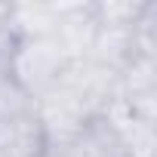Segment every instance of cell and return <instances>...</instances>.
Wrapping results in <instances>:
<instances>
[{
	"label": "cell",
	"instance_id": "1",
	"mask_svg": "<svg viewBox=\"0 0 157 157\" xmlns=\"http://www.w3.org/2000/svg\"><path fill=\"white\" fill-rule=\"evenodd\" d=\"M68 62H74V59H68L52 37H28V40H19V46L6 65V74L19 83V90L31 102H37L40 96L56 90Z\"/></svg>",
	"mask_w": 157,
	"mask_h": 157
},
{
	"label": "cell",
	"instance_id": "2",
	"mask_svg": "<svg viewBox=\"0 0 157 157\" xmlns=\"http://www.w3.org/2000/svg\"><path fill=\"white\" fill-rule=\"evenodd\" d=\"M62 154L65 157H132V148L108 114H96L62 148Z\"/></svg>",
	"mask_w": 157,
	"mask_h": 157
},
{
	"label": "cell",
	"instance_id": "3",
	"mask_svg": "<svg viewBox=\"0 0 157 157\" xmlns=\"http://www.w3.org/2000/svg\"><path fill=\"white\" fill-rule=\"evenodd\" d=\"M31 108H34V102L19 90V83L6 71H0V126L22 117V114H28Z\"/></svg>",
	"mask_w": 157,
	"mask_h": 157
},
{
	"label": "cell",
	"instance_id": "4",
	"mask_svg": "<svg viewBox=\"0 0 157 157\" xmlns=\"http://www.w3.org/2000/svg\"><path fill=\"white\" fill-rule=\"evenodd\" d=\"M16 46H19V34L13 31L10 22V3H0V71H6Z\"/></svg>",
	"mask_w": 157,
	"mask_h": 157
},
{
	"label": "cell",
	"instance_id": "5",
	"mask_svg": "<svg viewBox=\"0 0 157 157\" xmlns=\"http://www.w3.org/2000/svg\"><path fill=\"white\" fill-rule=\"evenodd\" d=\"M40 157H65V154H62V148H46Z\"/></svg>",
	"mask_w": 157,
	"mask_h": 157
}]
</instances>
